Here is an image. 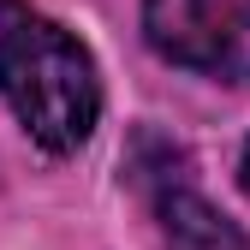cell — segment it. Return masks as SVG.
<instances>
[{
  "instance_id": "obj_1",
  "label": "cell",
  "mask_w": 250,
  "mask_h": 250,
  "mask_svg": "<svg viewBox=\"0 0 250 250\" xmlns=\"http://www.w3.org/2000/svg\"><path fill=\"white\" fill-rule=\"evenodd\" d=\"M0 96L54 155L83 149L102 119V83L83 42L30 6H0Z\"/></svg>"
},
{
  "instance_id": "obj_2",
  "label": "cell",
  "mask_w": 250,
  "mask_h": 250,
  "mask_svg": "<svg viewBox=\"0 0 250 250\" xmlns=\"http://www.w3.org/2000/svg\"><path fill=\"white\" fill-rule=\"evenodd\" d=\"M143 36L185 72L250 83V0H143Z\"/></svg>"
},
{
  "instance_id": "obj_3",
  "label": "cell",
  "mask_w": 250,
  "mask_h": 250,
  "mask_svg": "<svg viewBox=\"0 0 250 250\" xmlns=\"http://www.w3.org/2000/svg\"><path fill=\"white\" fill-rule=\"evenodd\" d=\"M155 214H161L167 250H250V238L227 221L221 208H208L185 179L167 185V191H155Z\"/></svg>"
},
{
  "instance_id": "obj_4",
  "label": "cell",
  "mask_w": 250,
  "mask_h": 250,
  "mask_svg": "<svg viewBox=\"0 0 250 250\" xmlns=\"http://www.w3.org/2000/svg\"><path fill=\"white\" fill-rule=\"evenodd\" d=\"M238 179H244V191H250V143H244V167H238Z\"/></svg>"
}]
</instances>
